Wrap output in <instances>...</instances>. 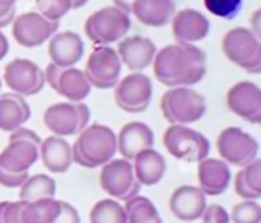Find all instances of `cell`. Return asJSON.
<instances>
[{"mask_svg": "<svg viewBox=\"0 0 261 223\" xmlns=\"http://www.w3.org/2000/svg\"><path fill=\"white\" fill-rule=\"evenodd\" d=\"M58 25L59 22H50L38 11H27L15 16L11 29L16 43L25 48H36L58 33Z\"/></svg>", "mask_w": 261, "mask_h": 223, "instance_id": "30bf717a", "label": "cell"}, {"mask_svg": "<svg viewBox=\"0 0 261 223\" xmlns=\"http://www.w3.org/2000/svg\"><path fill=\"white\" fill-rule=\"evenodd\" d=\"M236 177H240V180H242L254 194L261 197V161L259 159H256V161L243 166V168L236 173Z\"/></svg>", "mask_w": 261, "mask_h": 223, "instance_id": "836d02e7", "label": "cell"}, {"mask_svg": "<svg viewBox=\"0 0 261 223\" xmlns=\"http://www.w3.org/2000/svg\"><path fill=\"white\" fill-rule=\"evenodd\" d=\"M122 68V61H120L115 48L109 47V45H104V47L93 48L83 72L91 88L111 90L120 80Z\"/></svg>", "mask_w": 261, "mask_h": 223, "instance_id": "ba28073f", "label": "cell"}, {"mask_svg": "<svg viewBox=\"0 0 261 223\" xmlns=\"http://www.w3.org/2000/svg\"><path fill=\"white\" fill-rule=\"evenodd\" d=\"M218 155L229 166L243 168L249 162L256 161L259 154V143L252 134L245 132L240 127H227L217 137Z\"/></svg>", "mask_w": 261, "mask_h": 223, "instance_id": "52a82bcc", "label": "cell"}, {"mask_svg": "<svg viewBox=\"0 0 261 223\" xmlns=\"http://www.w3.org/2000/svg\"><path fill=\"white\" fill-rule=\"evenodd\" d=\"M116 134L111 127L91 123L77 134L72 145V161L83 168H100L115 159Z\"/></svg>", "mask_w": 261, "mask_h": 223, "instance_id": "7a4b0ae2", "label": "cell"}, {"mask_svg": "<svg viewBox=\"0 0 261 223\" xmlns=\"http://www.w3.org/2000/svg\"><path fill=\"white\" fill-rule=\"evenodd\" d=\"M163 145L172 157L186 162H200L210 157V141L188 125H170L163 134Z\"/></svg>", "mask_w": 261, "mask_h": 223, "instance_id": "8992f818", "label": "cell"}, {"mask_svg": "<svg viewBox=\"0 0 261 223\" xmlns=\"http://www.w3.org/2000/svg\"><path fill=\"white\" fill-rule=\"evenodd\" d=\"M36 11L50 22H59L72 11V0H36Z\"/></svg>", "mask_w": 261, "mask_h": 223, "instance_id": "d6a6232c", "label": "cell"}, {"mask_svg": "<svg viewBox=\"0 0 261 223\" xmlns=\"http://www.w3.org/2000/svg\"><path fill=\"white\" fill-rule=\"evenodd\" d=\"M243 0H204V8L222 20H234L240 15Z\"/></svg>", "mask_w": 261, "mask_h": 223, "instance_id": "1f68e13d", "label": "cell"}, {"mask_svg": "<svg viewBox=\"0 0 261 223\" xmlns=\"http://www.w3.org/2000/svg\"><path fill=\"white\" fill-rule=\"evenodd\" d=\"M250 33L254 34V36L257 38V40H261V11L257 9V11H254L252 18H250Z\"/></svg>", "mask_w": 261, "mask_h": 223, "instance_id": "7bdbcfd3", "label": "cell"}, {"mask_svg": "<svg viewBox=\"0 0 261 223\" xmlns=\"http://www.w3.org/2000/svg\"><path fill=\"white\" fill-rule=\"evenodd\" d=\"M100 187L104 193L118 202L125 200V194L135 186V172H133V162L127 159H111L109 162L100 166Z\"/></svg>", "mask_w": 261, "mask_h": 223, "instance_id": "4fadbf2b", "label": "cell"}, {"mask_svg": "<svg viewBox=\"0 0 261 223\" xmlns=\"http://www.w3.org/2000/svg\"><path fill=\"white\" fill-rule=\"evenodd\" d=\"M4 82L13 93L33 97L45 88L43 70L31 59H15L4 68Z\"/></svg>", "mask_w": 261, "mask_h": 223, "instance_id": "8fae6325", "label": "cell"}, {"mask_svg": "<svg viewBox=\"0 0 261 223\" xmlns=\"http://www.w3.org/2000/svg\"><path fill=\"white\" fill-rule=\"evenodd\" d=\"M206 194L199 186H179L170 197V211L181 221H195L200 219L204 209L207 205Z\"/></svg>", "mask_w": 261, "mask_h": 223, "instance_id": "d6986e66", "label": "cell"}, {"mask_svg": "<svg viewBox=\"0 0 261 223\" xmlns=\"http://www.w3.org/2000/svg\"><path fill=\"white\" fill-rule=\"evenodd\" d=\"M200 219H202V223H231V219H229V211L218 204L206 205Z\"/></svg>", "mask_w": 261, "mask_h": 223, "instance_id": "e575fe53", "label": "cell"}, {"mask_svg": "<svg viewBox=\"0 0 261 223\" xmlns=\"http://www.w3.org/2000/svg\"><path fill=\"white\" fill-rule=\"evenodd\" d=\"M130 15L147 27H163L175 15L174 0H135Z\"/></svg>", "mask_w": 261, "mask_h": 223, "instance_id": "d4e9b609", "label": "cell"}, {"mask_svg": "<svg viewBox=\"0 0 261 223\" xmlns=\"http://www.w3.org/2000/svg\"><path fill=\"white\" fill-rule=\"evenodd\" d=\"M43 123L52 132V136L68 137L81 132L79 113L72 102H59L47 107L43 113Z\"/></svg>", "mask_w": 261, "mask_h": 223, "instance_id": "ffe728a7", "label": "cell"}, {"mask_svg": "<svg viewBox=\"0 0 261 223\" xmlns=\"http://www.w3.org/2000/svg\"><path fill=\"white\" fill-rule=\"evenodd\" d=\"M29 173H9L6 170L0 168V186L9 187V189H16L27 180Z\"/></svg>", "mask_w": 261, "mask_h": 223, "instance_id": "8d00e7d4", "label": "cell"}, {"mask_svg": "<svg viewBox=\"0 0 261 223\" xmlns=\"http://www.w3.org/2000/svg\"><path fill=\"white\" fill-rule=\"evenodd\" d=\"M31 118V105L25 97L16 93H0V130L11 134Z\"/></svg>", "mask_w": 261, "mask_h": 223, "instance_id": "603a6c76", "label": "cell"}, {"mask_svg": "<svg viewBox=\"0 0 261 223\" xmlns=\"http://www.w3.org/2000/svg\"><path fill=\"white\" fill-rule=\"evenodd\" d=\"M9 202H0V223H6V207H8Z\"/></svg>", "mask_w": 261, "mask_h": 223, "instance_id": "bcb514c9", "label": "cell"}, {"mask_svg": "<svg viewBox=\"0 0 261 223\" xmlns=\"http://www.w3.org/2000/svg\"><path fill=\"white\" fill-rule=\"evenodd\" d=\"M130 31V15L120 11L115 6H108L93 15H90L84 22V33L88 40L97 47L118 43Z\"/></svg>", "mask_w": 261, "mask_h": 223, "instance_id": "277c9868", "label": "cell"}, {"mask_svg": "<svg viewBox=\"0 0 261 223\" xmlns=\"http://www.w3.org/2000/svg\"><path fill=\"white\" fill-rule=\"evenodd\" d=\"M22 207L23 200L9 202L6 207V223H22Z\"/></svg>", "mask_w": 261, "mask_h": 223, "instance_id": "f35d334b", "label": "cell"}, {"mask_svg": "<svg viewBox=\"0 0 261 223\" xmlns=\"http://www.w3.org/2000/svg\"><path fill=\"white\" fill-rule=\"evenodd\" d=\"M154 147V132L143 122H129L116 136V152L122 159L133 161L142 150Z\"/></svg>", "mask_w": 261, "mask_h": 223, "instance_id": "2e32d148", "label": "cell"}, {"mask_svg": "<svg viewBox=\"0 0 261 223\" xmlns=\"http://www.w3.org/2000/svg\"><path fill=\"white\" fill-rule=\"evenodd\" d=\"M154 75L168 88H192L206 75V54L195 45L172 43L156 52Z\"/></svg>", "mask_w": 261, "mask_h": 223, "instance_id": "6da1fadb", "label": "cell"}, {"mask_svg": "<svg viewBox=\"0 0 261 223\" xmlns=\"http://www.w3.org/2000/svg\"><path fill=\"white\" fill-rule=\"evenodd\" d=\"M52 223H81L79 211H77V209L73 207L72 204H68V202L59 200L58 216H56Z\"/></svg>", "mask_w": 261, "mask_h": 223, "instance_id": "d590c367", "label": "cell"}, {"mask_svg": "<svg viewBox=\"0 0 261 223\" xmlns=\"http://www.w3.org/2000/svg\"><path fill=\"white\" fill-rule=\"evenodd\" d=\"M175 43L195 45L210 34V20L197 9H181L170 20Z\"/></svg>", "mask_w": 261, "mask_h": 223, "instance_id": "9a60e30c", "label": "cell"}, {"mask_svg": "<svg viewBox=\"0 0 261 223\" xmlns=\"http://www.w3.org/2000/svg\"><path fill=\"white\" fill-rule=\"evenodd\" d=\"M123 211L127 214V223H143V221H149V219L156 218L160 216L158 212V207L152 204V200L145 197H133L130 200L123 202Z\"/></svg>", "mask_w": 261, "mask_h": 223, "instance_id": "f546056e", "label": "cell"}, {"mask_svg": "<svg viewBox=\"0 0 261 223\" xmlns=\"http://www.w3.org/2000/svg\"><path fill=\"white\" fill-rule=\"evenodd\" d=\"M133 4H135V0H113V6L127 15H130V11H133Z\"/></svg>", "mask_w": 261, "mask_h": 223, "instance_id": "ee69618b", "label": "cell"}, {"mask_svg": "<svg viewBox=\"0 0 261 223\" xmlns=\"http://www.w3.org/2000/svg\"><path fill=\"white\" fill-rule=\"evenodd\" d=\"M16 2H18V0H0V6H6V8H16Z\"/></svg>", "mask_w": 261, "mask_h": 223, "instance_id": "c3c4849f", "label": "cell"}, {"mask_svg": "<svg viewBox=\"0 0 261 223\" xmlns=\"http://www.w3.org/2000/svg\"><path fill=\"white\" fill-rule=\"evenodd\" d=\"M232 223H261V205L256 200H243L229 212Z\"/></svg>", "mask_w": 261, "mask_h": 223, "instance_id": "4dcf8cb0", "label": "cell"}, {"mask_svg": "<svg viewBox=\"0 0 261 223\" xmlns=\"http://www.w3.org/2000/svg\"><path fill=\"white\" fill-rule=\"evenodd\" d=\"M90 223H127V214L118 200L104 198L91 207Z\"/></svg>", "mask_w": 261, "mask_h": 223, "instance_id": "f1b7e54d", "label": "cell"}, {"mask_svg": "<svg viewBox=\"0 0 261 223\" xmlns=\"http://www.w3.org/2000/svg\"><path fill=\"white\" fill-rule=\"evenodd\" d=\"M199 187L206 197H218L231 184V168L220 157H206L197 162Z\"/></svg>", "mask_w": 261, "mask_h": 223, "instance_id": "e0dca14e", "label": "cell"}, {"mask_svg": "<svg viewBox=\"0 0 261 223\" xmlns=\"http://www.w3.org/2000/svg\"><path fill=\"white\" fill-rule=\"evenodd\" d=\"M48 55H50V63H54L59 68H72L84 55L83 38L72 31L56 33L48 40Z\"/></svg>", "mask_w": 261, "mask_h": 223, "instance_id": "ac0fdd59", "label": "cell"}, {"mask_svg": "<svg viewBox=\"0 0 261 223\" xmlns=\"http://www.w3.org/2000/svg\"><path fill=\"white\" fill-rule=\"evenodd\" d=\"M16 16V8H6V6H0V31L4 27L11 25L13 20Z\"/></svg>", "mask_w": 261, "mask_h": 223, "instance_id": "60d3db41", "label": "cell"}, {"mask_svg": "<svg viewBox=\"0 0 261 223\" xmlns=\"http://www.w3.org/2000/svg\"><path fill=\"white\" fill-rule=\"evenodd\" d=\"M130 162H133L135 179L136 182H140V186H156L167 172V161L154 148L142 150Z\"/></svg>", "mask_w": 261, "mask_h": 223, "instance_id": "cb8c5ba5", "label": "cell"}, {"mask_svg": "<svg viewBox=\"0 0 261 223\" xmlns=\"http://www.w3.org/2000/svg\"><path fill=\"white\" fill-rule=\"evenodd\" d=\"M58 198H43V200L25 202L22 207V223H52L58 216Z\"/></svg>", "mask_w": 261, "mask_h": 223, "instance_id": "83f0119b", "label": "cell"}, {"mask_svg": "<svg viewBox=\"0 0 261 223\" xmlns=\"http://www.w3.org/2000/svg\"><path fill=\"white\" fill-rule=\"evenodd\" d=\"M161 115L170 125H192L206 115V98L193 88H170L161 97Z\"/></svg>", "mask_w": 261, "mask_h": 223, "instance_id": "3957f363", "label": "cell"}, {"mask_svg": "<svg viewBox=\"0 0 261 223\" xmlns=\"http://www.w3.org/2000/svg\"><path fill=\"white\" fill-rule=\"evenodd\" d=\"M38 159V145L29 141H9L8 147L0 152V168L9 173H29Z\"/></svg>", "mask_w": 261, "mask_h": 223, "instance_id": "44dd1931", "label": "cell"}, {"mask_svg": "<svg viewBox=\"0 0 261 223\" xmlns=\"http://www.w3.org/2000/svg\"><path fill=\"white\" fill-rule=\"evenodd\" d=\"M9 141H29V143H34V145H38V147H40L41 137L38 136L34 130L27 129V127H18V129L11 132Z\"/></svg>", "mask_w": 261, "mask_h": 223, "instance_id": "74e56055", "label": "cell"}, {"mask_svg": "<svg viewBox=\"0 0 261 223\" xmlns=\"http://www.w3.org/2000/svg\"><path fill=\"white\" fill-rule=\"evenodd\" d=\"M0 91H2V77H0Z\"/></svg>", "mask_w": 261, "mask_h": 223, "instance_id": "f907efd6", "label": "cell"}, {"mask_svg": "<svg viewBox=\"0 0 261 223\" xmlns=\"http://www.w3.org/2000/svg\"><path fill=\"white\" fill-rule=\"evenodd\" d=\"M225 104L229 111L245 122L254 125L261 122V90L256 82L240 80L232 84L225 95Z\"/></svg>", "mask_w": 261, "mask_h": 223, "instance_id": "7c38bea8", "label": "cell"}, {"mask_svg": "<svg viewBox=\"0 0 261 223\" xmlns=\"http://www.w3.org/2000/svg\"><path fill=\"white\" fill-rule=\"evenodd\" d=\"M115 102L125 113H143L150 105L154 93L152 80L142 72H130L116 82Z\"/></svg>", "mask_w": 261, "mask_h": 223, "instance_id": "9c48e42d", "label": "cell"}, {"mask_svg": "<svg viewBox=\"0 0 261 223\" xmlns=\"http://www.w3.org/2000/svg\"><path fill=\"white\" fill-rule=\"evenodd\" d=\"M222 52L232 65L247 73H261V41L247 27L227 31L222 40Z\"/></svg>", "mask_w": 261, "mask_h": 223, "instance_id": "5b68a950", "label": "cell"}, {"mask_svg": "<svg viewBox=\"0 0 261 223\" xmlns=\"http://www.w3.org/2000/svg\"><path fill=\"white\" fill-rule=\"evenodd\" d=\"M40 159L43 166L52 173H66L72 166V145L61 136H48L41 140Z\"/></svg>", "mask_w": 261, "mask_h": 223, "instance_id": "7402d4cb", "label": "cell"}, {"mask_svg": "<svg viewBox=\"0 0 261 223\" xmlns=\"http://www.w3.org/2000/svg\"><path fill=\"white\" fill-rule=\"evenodd\" d=\"M143 223H163V219H161V216H156V218L149 219V221H143Z\"/></svg>", "mask_w": 261, "mask_h": 223, "instance_id": "681fc988", "label": "cell"}, {"mask_svg": "<svg viewBox=\"0 0 261 223\" xmlns=\"http://www.w3.org/2000/svg\"><path fill=\"white\" fill-rule=\"evenodd\" d=\"M20 198L18 200L34 202L43 200V198H56V180L45 173L29 175L27 180L18 187Z\"/></svg>", "mask_w": 261, "mask_h": 223, "instance_id": "4316f807", "label": "cell"}, {"mask_svg": "<svg viewBox=\"0 0 261 223\" xmlns=\"http://www.w3.org/2000/svg\"><path fill=\"white\" fill-rule=\"evenodd\" d=\"M75 107H77V113H79V127H81V130H83V129H86V127L90 125L91 111H90V107L84 104V102H77Z\"/></svg>", "mask_w": 261, "mask_h": 223, "instance_id": "b9f144b4", "label": "cell"}, {"mask_svg": "<svg viewBox=\"0 0 261 223\" xmlns=\"http://www.w3.org/2000/svg\"><path fill=\"white\" fill-rule=\"evenodd\" d=\"M54 91L65 97L68 102H72V104H77V102H84V98L90 95L91 86L83 70L72 66V68L61 70Z\"/></svg>", "mask_w": 261, "mask_h": 223, "instance_id": "484cf974", "label": "cell"}, {"mask_svg": "<svg viewBox=\"0 0 261 223\" xmlns=\"http://www.w3.org/2000/svg\"><path fill=\"white\" fill-rule=\"evenodd\" d=\"M115 50L122 61V66L129 68L130 72H143L152 65L158 48L150 38L125 36L118 41V48Z\"/></svg>", "mask_w": 261, "mask_h": 223, "instance_id": "5bb4252c", "label": "cell"}, {"mask_svg": "<svg viewBox=\"0 0 261 223\" xmlns=\"http://www.w3.org/2000/svg\"><path fill=\"white\" fill-rule=\"evenodd\" d=\"M8 52H9V40L6 38V34L0 31V61L8 55Z\"/></svg>", "mask_w": 261, "mask_h": 223, "instance_id": "f6af8a7d", "label": "cell"}, {"mask_svg": "<svg viewBox=\"0 0 261 223\" xmlns=\"http://www.w3.org/2000/svg\"><path fill=\"white\" fill-rule=\"evenodd\" d=\"M88 4V0H72V9H79Z\"/></svg>", "mask_w": 261, "mask_h": 223, "instance_id": "7dc6e473", "label": "cell"}, {"mask_svg": "<svg viewBox=\"0 0 261 223\" xmlns=\"http://www.w3.org/2000/svg\"><path fill=\"white\" fill-rule=\"evenodd\" d=\"M61 70L63 68L56 66L54 63H48L47 68L43 70L45 84H48V86H50L52 90H56V84H58V79H59V73H61Z\"/></svg>", "mask_w": 261, "mask_h": 223, "instance_id": "ab89813d", "label": "cell"}]
</instances>
